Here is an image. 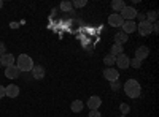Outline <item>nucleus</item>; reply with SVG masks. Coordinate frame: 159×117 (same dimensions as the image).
Segmentation results:
<instances>
[{
  "label": "nucleus",
  "instance_id": "nucleus-3",
  "mask_svg": "<svg viewBox=\"0 0 159 117\" xmlns=\"http://www.w3.org/2000/svg\"><path fill=\"white\" fill-rule=\"evenodd\" d=\"M137 13H139V11H137L134 6H127V5H126L121 11H119V16H121L124 21H134L135 16H137Z\"/></svg>",
  "mask_w": 159,
  "mask_h": 117
},
{
  "label": "nucleus",
  "instance_id": "nucleus-26",
  "mask_svg": "<svg viewBox=\"0 0 159 117\" xmlns=\"http://www.w3.org/2000/svg\"><path fill=\"white\" fill-rule=\"evenodd\" d=\"M5 51H7V46H5V43H2V41H0V57H2V56L5 54Z\"/></svg>",
  "mask_w": 159,
  "mask_h": 117
},
{
  "label": "nucleus",
  "instance_id": "nucleus-14",
  "mask_svg": "<svg viewBox=\"0 0 159 117\" xmlns=\"http://www.w3.org/2000/svg\"><path fill=\"white\" fill-rule=\"evenodd\" d=\"M19 73H21V71L16 68V65L5 68V77H8V79H16V77L19 76Z\"/></svg>",
  "mask_w": 159,
  "mask_h": 117
},
{
  "label": "nucleus",
  "instance_id": "nucleus-7",
  "mask_svg": "<svg viewBox=\"0 0 159 117\" xmlns=\"http://www.w3.org/2000/svg\"><path fill=\"white\" fill-rule=\"evenodd\" d=\"M129 57L123 52V54H119V56H116V62H115V65H118V68H121V70H126V68H129Z\"/></svg>",
  "mask_w": 159,
  "mask_h": 117
},
{
  "label": "nucleus",
  "instance_id": "nucleus-29",
  "mask_svg": "<svg viewBox=\"0 0 159 117\" xmlns=\"http://www.w3.org/2000/svg\"><path fill=\"white\" fill-rule=\"evenodd\" d=\"M119 86H121V84H119V81H113V82H111V89H113V90H118Z\"/></svg>",
  "mask_w": 159,
  "mask_h": 117
},
{
  "label": "nucleus",
  "instance_id": "nucleus-23",
  "mask_svg": "<svg viewBox=\"0 0 159 117\" xmlns=\"http://www.w3.org/2000/svg\"><path fill=\"white\" fill-rule=\"evenodd\" d=\"M129 67H132V68H140V67H142V62H140L139 59H132V60H129Z\"/></svg>",
  "mask_w": 159,
  "mask_h": 117
},
{
  "label": "nucleus",
  "instance_id": "nucleus-18",
  "mask_svg": "<svg viewBox=\"0 0 159 117\" xmlns=\"http://www.w3.org/2000/svg\"><path fill=\"white\" fill-rule=\"evenodd\" d=\"M115 62H116V57L111 56V54H107V56L103 57V63L107 65V68H111L113 65H115Z\"/></svg>",
  "mask_w": 159,
  "mask_h": 117
},
{
  "label": "nucleus",
  "instance_id": "nucleus-17",
  "mask_svg": "<svg viewBox=\"0 0 159 117\" xmlns=\"http://www.w3.org/2000/svg\"><path fill=\"white\" fill-rule=\"evenodd\" d=\"M124 6H126L124 0H113V2H111V10H113V11H116V13H119Z\"/></svg>",
  "mask_w": 159,
  "mask_h": 117
},
{
  "label": "nucleus",
  "instance_id": "nucleus-30",
  "mask_svg": "<svg viewBox=\"0 0 159 117\" xmlns=\"http://www.w3.org/2000/svg\"><path fill=\"white\" fill-rule=\"evenodd\" d=\"M5 97V87L3 86H0V100H2Z\"/></svg>",
  "mask_w": 159,
  "mask_h": 117
},
{
  "label": "nucleus",
  "instance_id": "nucleus-5",
  "mask_svg": "<svg viewBox=\"0 0 159 117\" xmlns=\"http://www.w3.org/2000/svg\"><path fill=\"white\" fill-rule=\"evenodd\" d=\"M123 22H124V19L119 16V13H111L108 16V25H111V27H121Z\"/></svg>",
  "mask_w": 159,
  "mask_h": 117
},
{
  "label": "nucleus",
  "instance_id": "nucleus-21",
  "mask_svg": "<svg viewBox=\"0 0 159 117\" xmlns=\"http://www.w3.org/2000/svg\"><path fill=\"white\" fill-rule=\"evenodd\" d=\"M61 10L65 11V13H70L73 10V5L72 2H69V0H65V2H61Z\"/></svg>",
  "mask_w": 159,
  "mask_h": 117
},
{
  "label": "nucleus",
  "instance_id": "nucleus-11",
  "mask_svg": "<svg viewBox=\"0 0 159 117\" xmlns=\"http://www.w3.org/2000/svg\"><path fill=\"white\" fill-rule=\"evenodd\" d=\"M46 74V70L43 65H34V68H32V76L35 77V79H43Z\"/></svg>",
  "mask_w": 159,
  "mask_h": 117
},
{
  "label": "nucleus",
  "instance_id": "nucleus-1",
  "mask_svg": "<svg viewBox=\"0 0 159 117\" xmlns=\"http://www.w3.org/2000/svg\"><path fill=\"white\" fill-rule=\"evenodd\" d=\"M124 89V94L129 97V98H139L140 97V92H142V87H140V82L135 81V79H127L123 86Z\"/></svg>",
  "mask_w": 159,
  "mask_h": 117
},
{
  "label": "nucleus",
  "instance_id": "nucleus-16",
  "mask_svg": "<svg viewBox=\"0 0 159 117\" xmlns=\"http://www.w3.org/2000/svg\"><path fill=\"white\" fill-rule=\"evenodd\" d=\"M83 108H84V103H83L81 100H73L72 105H70V109H72L73 112H81Z\"/></svg>",
  "mask_w": 159,
  "mask_h": 117
},
{
  "label": "nucleus",
  "instance_id": "nucleus-12",
  "mask_svg": "<svg viewBox=\"0 0 159 117\" xmlns=\"http://www.w3.org/2000/svg\"><path fill=\"white\" fill-rule=\"evenodd\" d=\"M88 108L92 111V109H99L100 108V105H102V100H100V97H97V95H92V97H89V100H88Z\"/></svg>",
  "mask_w": 159,
  "mask_h": 117
},
{
  "label": "nucleus",
  "instance_id": "nucleus-28",
  "mask_svg": "<svg viewBox=\"0 0 159 117\" xmlns=\"http://www.w3.org/2000/svg\"><path fill=\"white\" fill-rule=\"evenodd\" d=\"M135 18H139V21H140V22L147 21V18H145V15H143V13H137V16H135Z\"/></svg>",
  "mask_w": 159,
  "mask_h": 117
},
{
  "label": "nucleus",
  "instance_id": "nucleus-19",
  "mask_svg": "<svg viewBox=\"0 0 159 117\" xmlns=\"http://www.w3.org/2000/svg\"><path fill=\"white\" fill-rule=\"evenodd\" d=\"M145 18H147V21H148V22H151V24H153V22H156V21H157V11H156V10L148 11L147 15H145Z\"/></svg>",
  "mask_w": 159,
  "mask_h": 117
},
{
  "label": "nucleus",
  "instance_id": "nucleus-15",
  "mask_svg": "<svg viewBox=\"0 0 159 117\" xmlns=\"http://www.w3.org/2000/svg\"><path fill=\"white\" fill-rule=\"evenodd\" d=\"M129 40V35H126L124 32H118V33H115V43L116 44H124L126 41Z\"/></svg>",
  "mask_w": 159,
  "mask_h": 117
},
{
  "label": "nucleus",
  "instance_id": "nucleus-22",
  "mask_svg": "<svg viewBox=\"0 0 159 117\" xmlns=\"http://www.w3.org/2000/svg\"><path fill=\"white\" fill-rule=\"evenodd\" d=\"M86 0H73L72 2V5H73V8H83V6H86Z\"/></svg>",
  "mask_w": 159,
  "mask_h": 117
},
{
  "label": "nucleus",
  "instance_id": "nucleus-25",
  "mask_svg": "<svg viewBox=\"0 0 159 117\" xmlns=\"http://www.w3.org/2000/svg\"><path fill=\"white\" fill-rule=\"evenodd\" d=\"M88 117H102V114L99 112V109H92V111H89Z\"/></svg>",
  "mask_w": 159,
  "mask_h": 117
},
{
  "label": "nucleus",
  "instance_id": "nucleus-9",
  "mask_svg": "<svg viewBox=\"0 0 159 117\" xmlns=\"http://www.w3.org/2000/svg\"><path fill=\"white\" fill-rule=\"evenodd\" d=\"M15 56L13 54H10V52H5L2 57H0V63L3 65L5 68H8V67H13V65H15Z\"/></svg>",
  "mask_w": 159,
  "mask_h": 117
},
{
  "label": "nucleus",
  "instance_id": "nucleus-10",
  "mask_svg": "<svg viewBox=\"0 0 159 117\" xmlns=\"http://www.w3.org/2000/svg\"><path fill=\"white\" fill-rule=\"evenodd\" d=\"M150 56V48L148 46H139L137 48V51H135V59H139L140 62L142 60H145Z\"/></svg>",
  "mask_w": 159,
  "mask_h": 117
},
{
  "label": "nucleus",
  "instance_id": "nucleus-13",
  "mask_svg": "<svg viewBox=\"0 0 159 117\" xmlns=\"http://www.w3.org/2000/svg\"><path fill=\"white\" fill-rule=\"evenodd\" d=\"M19 95V87L16 84H10L8 87H5V97L8 98H16Z\"/></svg>",
  "mask_w": 159,
  "mask_h": 117
},
{
  "label": "nucleus",
  "instance_id": "nucleus-24",
  "mask_svg": "<svg viewBox=\"0 0 159 117\" xmlns=\"http://www.w3.org/2000/svg\"><path fill=\"white\" fill-rule=\"evenodd\" d=\"M119 111H121L123 114H129V111H130V108H129V105H126V103H123L121 106H119Z\"/></svg>",
  "mask_w": 159,
  "mask_h": 117
},
{
  "label": "nucleus",
  "instance_id": "nucleus-27",
  "mask_svg": "<svg viewBox=\"0 0 159 117\" xmlns=\"http://www.w3.org/2000/svg\"><path fill=\"white\" fill-rule=\"evenodd\" d=\"M151 25H153V33H157V32H159V24H157V21L153 22Z\"/></svg>",
  "mask_w": 159,
  "mask_h": 117
},
{
  "label": "nucleus",
  "instance_id": "nucleus-2",
  "mask_svg": "<svg viewBox=\"0 0 159 117\" xmlns=\"http://www.w3.org/2000/svg\"><path fill=\"white\" fill-rule=\"evenodd\" d=\"M15 63H16V68H18L19 71H22V73L32 71V68H34V60H32V57L27 56V54H21Z\"/></svg>",
  "mask_w": 159,
  "mask_h": 117
},
{
  "label": "nucleus",
  "instance_id": "nucleus-31",
  "mask_svg": "<svg viewBox=\"0 0 159 117\" xmlns=\"http://www.w3.org/2000/svg\"><path fill=\"white\" fill-rule=\"evenodd\" d=\"M3 6V2H2V0H0V8H2Z\"/></svg>",
  "mask_w": 159,
  "mask_h": 117
},
{
  "label": "nucleus",
  "instance_id": "nucleus-20",
  "mask_svg": "<svg viewBox=\"0 0 159 117\" xmlns=\"http://www.w3.org/2000/svg\"><path fill=\"white\" fill-rule=\"evenodd\" d=\"M123 51H124V48H123L121 44H116V43H115V44L111 46V52H110V54L116 57V56H119V54H123Z\"/></svg>",
  "mask_w": 159,
  "mask_h": 117
},
{
  "label": "nucleus",
  "instance_id": "nucleus-8",
  "mask_svg": "<svg viewBox=\"0 0 159 117\" xmlns=\"http://www.w3.org/2000/svg\"><path fill=\"white\" fill-rule=\"evenodd\" d=\"M103 77H105L107 81L113 82V81H118V79H119V73H118V70H115V68H105V70H103Z\"/></svg>",
  "mask_w": 159,
  "mask_h": 117
},
{
  "label": "nucleus",
  "instance_id": "nucleus-6",
  "mask_svg": "<svg viewBox=\"0 0 159 117\" xmlns=\"http://www.w3.org/2000/svg\"><path fill=\"white\" fill-rule=\"evenodd\" d=\"M121 32H124L126 35H129V33H134V32H137V22L135 21H124L123 22V25H121Z\"/></svg>",
  "mask_w": 159,
  "mask_h": 117
},
{
  "label": "nucleus",
  "instance_id": "nucleus-4",
  "mask_svg": "<svg viewBox=\"0 0 159 117\" xmlns=\"http://www.w3.org/2000/svg\"><path fill=\"white\" fill-rule=\"evenodd\" d=\"M137 30H139V33L142 36H147V35L153 33V25L148 21H143V22H139L137 24Z\"/></svg>",
  "mask_w": 159,
  "mask_h": 117
}]
</instances>
